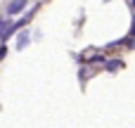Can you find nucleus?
Listing matches in <instances>:
<instances>
[{
    "label": "nucleus",
    "mask_w": 135,
    "mask_h": 128,
    "mask_svg": "<svg viewBox=\"0 0 135 128\" xmlns=\"http://www.w3.org/2000/svg\"><path fill=\"white\" fill-rule=\"evenodd\" d=\"M26 2H28V0H12V2L5 7V14H9V17H14V14H21V12L26 10Z\"/></svg>",
    "instance_id": "nucleus-1"
},
{
    "label": "nucleus",
    "mask_w": 135,
    "mask_h": 128,
    "mask_svg": "<svg viewBox=\"0 0 135 128\" xmlns=\"http://www.w3.org/2000/svg\"><path fill=\"white\" fill-rule=\"evenodd\" d=\"M28 45V31H21L19 36H17V48L21 50V48H26Z\"/></svg>",
    "instance_id": "nucleus-2"
},
{
    "label": "nucleus",
    "mask_w": 135,
    "mask_h": 128,
    "mask_svg": "<svg viewBox=\"0 0 135 128\" xmlns=\"http://www.w3.org/2000/svg\"><path fill=\"white\" fill-rule=\"evenodd\" d=\"M104 67H107V71H112V74H114L116 69H121V67H123V62H121V59H107V64H104Z\"/></svg>",
    "instance_id": "nucleus-3"
},
{
    "label": "nucleus",
    "mask_w": 135,
    "mask_h": 128,
    "mask_svg": "<svg viewBox=\"0 0 135 128\" xmlns=\"http://www.w3.org/2000/svg\"><path fill=\"white\" fill-rule=\"evenodd\" d=\"M9 24L12 21H7L5 17H0V40L5 43V36H7V29H9Z\"/></svg>",
    "instance_id": "nucleus-4"
},
{
    "label": "nucleus",
    "mask_w": 135,
    "mask_h": 128,
    "mask_svg": "<svg viewBox=\"0 0 135 128\" xmlns=\"http://www.w3.org/2000/svg\"><path fill=\"white\" fill-rule=\"evenodd\" d=\"M5 55H7V48H5V43H2V45H0V59H2Z\"/></svg>",
    "instance_id": "nucleus-5"
},
{
    "label": "nucleus",
    "mask_w": 135,
    "mask_h": 128,
    "mask_svg": "<svg viewBox=\"0 0 135 128\" xmlns=\"http://www.w3.org/2000/svg\"><path fill=\"white\" fill-rule=\"evenodd\" d=\"M131 5H133V10H135V0H131Z\"/></svg>",
    "instance_id": "nucleus-6"
}]
</instances>
